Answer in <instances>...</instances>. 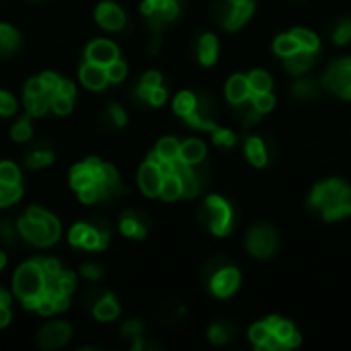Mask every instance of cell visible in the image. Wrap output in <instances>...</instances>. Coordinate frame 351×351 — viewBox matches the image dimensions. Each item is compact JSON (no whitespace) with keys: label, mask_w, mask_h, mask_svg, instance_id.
<instances>
[{"label":"cell","mask_w":351,"mask_h":351,"mask_svg":"<svg viewBox=\"0 0 351 351\" xmlns=\"http://www.w3.org/2000/svg\"><path fill=\"white\" fill-rule=\"evenodd\" d=\"M308 208L325 222H337L351 216V185L339 177L319 181L308 195Z\"/></svg>","instance_id":"6da1fadb"},{"label":"cell","mask_w":351,"mask_h":351,"mask_svg":"<svg viewBox=\"0 0 351 351\" xmlns=\"http://www.w3.org/2000/svg\"><path fill=\"white\" fill-rule=\"evenodd\" d=\"M202 224L216 237H228L234 228V210L222 195H210L199 210Z\"/></svg>","instance_id":"7a4b0ae2"},{"label":"cell","mask_w":351,"mask_h":351,"mask_svg":"<svg viewBox=\"0 0 351 351\" xmlns=\"http://www.w3.org/2000/svg\"><path fill=\"white\" fill-rule=\"evenodd\" d=\"M206 278L210 284V292L216 298H230L241 286V271L224 257H216L208 263Z\"/></svg>","instance_id":"3957f363"},{"label":"cell","mask_w":351,"mask_h":351,"mask_svg":"<svg viewBox=\"0 0 351 351\" xmlns=\"http://www.w3.org/2000/svg\"><path fill=\"white\" fill-rule=\"evenodd\" d=\"M247 251L251 257L267 261L280 251V232L271 224H255L245 239Z\"/></svg>","instance_id":"277c9868"},{"label":"cell","mask_w":351,"mask_h":351,"mask_svg":"<svg viewBox=\"0 0 351 351\" xmlns=\"http://www.w3.org/2000/svg\"><path fill=\"white\" fill-rule=\"evenodd\" d=\"M321 86L339 99L351 101V56L339 58L327 66L321 78Z\"/></svg>","instance_id":"5b68a950"},{"label":"cell","mask_w":351,"mask_h":351,"mask_svg":"<svg viewBox=\"0 0 351 351\" xmlns=\"http://www.w3.org/2000/svg\"><path fill=\"white\" fill-rule=\"evenodd\" d=\"M255 0H245L239 4H232L228 0H220L214 8V19L218 25L226 31H239L245 27V23L253 16L255 12Z\"/></svg>","instance_id":"8992f818"},{"label":"cell","mask_w":351,"mask_h":351,"mask_svg":"<svg viewBox=\"0 0 351 351\" xmlns=\"http://www.w3.org/2000/svg\"><path fill=\"white\" fill-rule=\"evenodd\" d=\"M45 290V276L37 259L21 265L14 274V292L21 300L35 298Z\"/></svg>","instance_id":"52a82bcc"},{"label":"cell","mask_w":351,"mask_h":351,"mask_svg":"<svg viewBox=\"0 0 351 351\" xmlns=\"http://www.w3.org/2000/svg\"><path fill=\"white\" fill-rule=\"evenodd\" d=\"M181 0H144L142 12L150 19V25L158 29L165 23H171L179 14Z\"/></svg>","instance_id":"ba28073f"},{"label":"cell","mask_w":351,"mask_h":351,"mask_svg":"<svg viewBox=\"0 0 351 351\" xmlns=\"http://www.w3.org/2000/svg\"><path fill=\"white\" fill-rule=\"evenodd\" d=\"M47 218L49 214L43 218V220H35V218H29L27 214L19 220V232L25 237V241L37 245V247H47V245H53L56 239L49 234V228H47Z\"/></svg>","instance_id":"9c48e42d"},{"label":"cell","mask_w":351,"mask_h":351,"mask_svg":"<svg viewBox=\"0 0 351 351\" xmlns=\"http://www.w3.org/2000/svg\"><path fill=\"white\" fill-rule=\"evenodd\" d=\"M269 323V327L274 329L278 341H280V348L282 350H294L302 343V335L300 331L296 329V325L288 319H282V317H267L265 319Z\"/></svg>","instance_id":"30bf717a"},{"label":"cell","mask_w":351,"mask_h":351,"mask_svg":"<svg viewBox=\"0 0 351 351\" xmlns=\"http://www.w3.org/2000/svg\"><path fill=\"white\" fill-rule=\"evenodd\" d=\"M245 156L253 167L265 169L271 158V140H263L261 136H249L245 140Z\"/></svg>","instance_id":"8fae6325"},{"label":"cell","mask_w":351,"mask_h":351,"mask_svg":"<svg viewBox=\"0 0 351 351\" xmlns=\"http://www.w3.org/2000/svg\"><path fill=\"white\" fill-rule=\"evenodd\" d=\"M162 171L160 167L154 162V160H146L142 167H140V173H138V183L144 191V195L148 197H156L160 193V185H162Z\"/></svg>","instance_id":"7c38bea8"},{"label":"cell","mask_w":351,"mask_h":351,"mask_svg":"<svg viewBox=\"0 0 351 351\" xmlns=\"http://www.w3.org/2000/svg\"><path fill=\"white\" fill-rule=\"evenodd\" d=\"M249 341L253 343L255 350L261 351H282L280 341L274 333V329L269 327L267 321H259L249 329Z\"/></svg>","instance_id":"4fadbf2b"},{"label":"cell","mask_w":351,"mask_h":351,"mask_svg":"<svg viewBox=\"0 0 351 351\" xmlns=\"http://www.w3.org/2000/svg\"><path fill=\"white\" fill-rule=\"evenodd\" d=\"M68 339H70V327H68L66 323H60V321L45 325V327L39 331V337H37L39 346L45 348V350H58V348H62Z\"/></svg>","instance_id":"5bb4252c"},{"label":"cell","mask_w":351,"mask_h":351,"mask_svg":"<svg viewBox=\"0 0 351 351\" xmlns=\"http://www.w3.org/2000/svg\"><path fill=\"white\" fill-rule=\"evenodd\" d=\"M119 58V49L113 41L107 39H97L93 43H88L86 47V62L99 64V66H107L109 62Z\"/></svg>","instance_id":"9a60e30c"},{"label":"cell","mask_w":351,"mask_h":351,"mask_svg":"<svg viewBox=\"0 0 351 351\" xmlns=\"http://www.w3.org/2000/svg\"><path fill=\"white\" fill-rule=\"evenodd\" d=\"M95 16H97L99 25H101L103 29H109V31H117V29H121V27L125 25V14H123V10H121L117 4H113V2H103V4H99Z\"/></svg>","instance_id":"2e32d148"},{"label":"cell","mask_w":351,"mask_h":351,"mask_svg":"<svg viewBox=\"0 0 351 351\" xmlns=\"http://www.w3.org/2000/svg\"><path fill=\"white\" fill-rule=\"evenodd\" d=\"M319 97H321V84L315 78L300 74V78L294 80V84H292V99L294 101L308 105V103H315Z\"/></svg>","instance_id":"e0dca14e"},{"label":"cell","mask_w":351,"mask_h":351,"mask_svg":"<svg viewBox=\"0 0 351 351\" xmlns=\"http://www.w3.org/2000/svg\"><path fill=\"white\" fill-rule=\"evenodd\" d=\"M226 99L230 105H239L251 99V86L247 74H234L226 82Z\"/></svg>","instance_id":"ac0fdd59"},{"label":"cell","mask_w":351,"mask_h":351,"mask_svg":"<svg viewBox=\"0 0 351 351\" xmlns=\"http://www.w3.org/2000/svg\"><path fill=\"white\" fill-rule=\"evenodd\" d=\"M80 80L90 90H103L105 84L109 82L107 72H105V66H99V64H93V62H86L80 68Z\"/></svg>","instance_id":"d6986e66"},{"label":"cell","mask_w":351,"mask_h":351,"mask_svg":"<svg viewBox=\"0 0 351 351\" xmlns=\"http://www.w3.org/2000/svg\"><path fill=\"white\" fill-rule=\"evenodd\" d=\"M315 58H317V53L306 51V49H298L290 58H284V68H286V72H290L294 76H300V74H304V72H308L313 68Z\"/></svg>","instance_id":"ffe728a7"},{"label":"cell","mask_w":351,"mask_h":351,"mask_svg":"<svg viewBox=\"0 0 351 351\" xmlns=\"http://www.w3.org/2000/svg\"><path fill=\"white\" fill-rule=\"evenodd\" d=\"M208 150H206V144L197 138H189L185 140L181 146H179V158L187 165H199L204 162Z\"/></svg>","instance_id":"44dd1931"},{"label":"cell","mask_w":351,"mask_h":351,"mask_svg":"<svg viewBox=\"0 0 351 351\" xmlns=\"http://www.w3.org/2000/svg\"><path fill=\"white\" fill-rule=\"evenodd\" d=\"M197 60L204 66H212L218 60V37L214 33H204L197 41Z\"/></svg>","instance_id":"7402d4cb"},{"label":"cell","mask_w":351,"mask_h":351,"mask_svg":"<svg viewBox=\"0 0 351 351\" xmlns=\"http://www.w3.org/2000/svg\"><path fill=\"white\" fill-rule=\"evenodd\" d=\"M93 315H95V319H99L103 323H109V321H115L117 319L119 306H117V302H115V298L111 294H105L103 298H97L95 300Z\"/></svg>","instance_id":"603a6c76"},{"label":"cell","mask_w":351,"mask_h":351,"mask_svg":"<svg viewBox=\"0 0 351 351\" xmlns=\"http://www.w3.org/2000/svg\"><path fill=\"white\" fill-rule=\"evenodd\" d=\"M234 335H237V327L230 321H218L208 331V337L214 346H224V343L232 341Z\"/></svg>","instance_id":"cb8c5ba5"},{"label":"cell","mask_w":351,"mask_h":351,"mask_svg":"<svg viewBox=\"0 0 351 351\" xmlns=\"http://www.w3.org/2000/svg\"><path fill=\"white\" fill-rule=\"evenodd\" d=\"M300 49V43H298V39L294 37V33L292 31H288V33H282V35H278L276 39H274V51H276V56L278 58H290L292 53H296Z\"/></svg>","instance_id":"d4e9b609"},{"label":"cell","mask_w":351,"mask_h":351,"mask_svg":"<svg viewBox=\"0 0 351 351\" xmlns=\"http://www.w3.org/2000/svg\"><path fill=\"white\" fill-rule=\"evenodd\" d=\"M249 78V86H251V95H257V93H271L274 88V78L269 72L257 68V70H251L247 74Z\"/></svg>","instance_id":"484cf974"},{"label":"cell","mask_w":351,"mask_h":351,"mask_svg":"<svg viewBox=\"0 0 351 351\" xmlns=\"http://www.w3.org/2000/svg\"><path fill=\"white\" fill-rule=\"evenodd\" d=\"M45 288L51 292H60V294H72L76 288V276L72 271H60L53 280L45 282Z\"/></svg>","instance_id":"4316f807"},{"label":"cell","mask_w":351,"mask_h":351,"mask_svg":"<svg viewBox=\"0 0 351 351\" xmlns=\"http://www.w3.org/2000/svg\"><path fill=\"white\" fill-rule=\"evenodd\" d=\"M162 199L167 202H175L183 195V187H181V179L171 173V175H165L162 177V185H160V193H158Z\"/></svg>","instance_id":"83f0119b"},{"label":"cell","mask_w":351,"mask_h":351,"mask_svg":"<svg viewBox=\"0 0 351 351\" xmlns=\"http://www.w3.org/2000/svg\"><path fill=\"white\" fill-rule=\"evenodd\" d=\"M290 31H292L294 37L298 39L300 49L319 53V49H321V39L317 37V33H313L311 29H304V27H296V29H290Z\"/></svg>","instance_id":"f1b7e54d"},{"label":"cell","mask_w":351,"mask_h":351,"mask_svg":"<svg viewBox=\"0 0 351 351\" xmlns=\"http://www.w3.org/2000/svg\"><path fill=\"white\" fill-rule=\"evenodd\" d=\"M331 41L335 45H348L351 43V16H343L333 23L331 27Z\"/></svg>","instance_id":"f546056e"},{"label":"cell","mask_w":351,"mask_h":351,"mask_svg":"<svg viewBox=\"0 0 351 351\" xmlns=\"http://www.w3.org/2000/svg\"><path fill=\"white\" fill-rule=\"evenodd\" d=\"M195 105H197V97H195L193 93H189V90L179 93V95L175 97V101H173V109H175V113L181 115V117H187L189 113H193V111H195Z\"/></svg>","instance_id":"4dcf8cb0"},{"label":"cell","mask_w":351,"mask_h":351,"mask_svg":"<svg viewBox=\"0 0 351 351\" xmlns=\"http://www.w3.org/2000/svg\"><path fill=\"white\" fill-rule=\"evenodd\" d=\"M119 228H121V232L125 237H134V239H144L146 237V224L142 220H138L134 214H125L121 218Z\"/></svg>","instance_id":"1f68e13d"},{"label":"cell","mask_w":351,"mask_h":351,"mask_svg":"<svg viewBox=\"0 0 351 351\" xmlns=\"http://www.w3.org/2000/svg\"><path fill=\"white\" fill-rule=\"evenodd\" d=\"M109 243V232L105 228H97V226H88V232L84 237L82 247L84 249H105Z\"/></svg>","instance_id":"d6a6232c"},{"label":"cell","mask_w":351,"mask_h":351,"mask_svg":"<svg viewBox=\"0 0 351 351\" xmlns=\"http://www.w3.org/2000/svg\"><path fill=\"white\" fill-rule=\"evenodd\" d=\"M160 82H162V76H160L158 72H146V74L142 76V80H140L138 88H136V95H138L142 101H146V103H148V97H150L152 88L160 86Z\"/></svg>","instance_id":"836d02e7"},{"label":"cell","mask_w":351,"mask_h":351,"mask_svg":"<svg viewBox=\"0 0 351 351\" xmlns=\"http://www.w3.org/2000/svg\"><path fill=\"white\" fill-rule=\"evenodd\" d=\"M179 140L177 138H162L158 144H156V156L160 158V160H175V158H179Z\"/></svg>","instance_id":"e575fe53"},{"label":"cell","mask_w":351,"mask_h":351,"mask_svg":"<svg viewBox=\"0 0 351 351\" xmlns=\"http://www.w3.org/2000/svg\"><path fill=\"white\" fill-rule=\"evenodd\" d=\"M70 183H72V187H74L76 191L82 189V187H86V185H90V183H95L93 173L88 171V167H86L84 162L76 165V167L70 171Z\"/></svg>","instance_id":"d590c367"},{"label":"cell","mask_w":351,"mask_h":351,"mask_svg":"<svg viewBox=\"0 0 351 351\" xmlns=\"http://www.w3.org/2000/svg\"><path fill=\"white\" fill-rule=\"evenodd\" d=\"M232 107L237 109V117H239V121H243L245 125H253V123H257V121L261 119V113L255 109V105L251 103V99H249V101H245V103L232 105Z\"/></svg>","instance_id":"8d00e7d4"},{"label":"cell","mask_w":351,"mask_h":351,"mask_svg":"<svg viewBox=\"0 0 351 351\" xmlns=\"http://www.w3.org/2000/svg\"><path fill=\"white\" fill-rule=\"evenodd\" d=\"M19 45V33L10 27L0 23V53H10Z\"/></svg>","instance_id":"74e56055"},{"label":"cell","mask_w":351,"mask_h":351,"mask_svg":"<svg viewBox=\"0 0 351 351\" xmlns=\"http://www.w3.org/2000/svg\"><path fill=\"white\" fill-rule=\"evenodd\" d=\"M23 195L21 185L19 183H4L0 181V206H10L14 202H19Z\"/></svg>","instance_id":"f35d334b"},{"label":"cell","mask_w":351,"mask_h":351,"mask_svg":"<svg viewBox=\"0 0 351 351\" xmlns=\"http://www.w3.org/2000/svg\"><path fill=\"white\" fill-rule=\"evenodd\" d=\"M25 105H27L29 115L39 117L49 109V95H39V97H27L25 95Z\"/></svg>","instance_id":"ab89813d"},{"label":"cell","mask_w":351,"mask_h":351,"mask_svg":"<svg viewBox=\"0 0 351 351\" xmlns=\"http://www.w3.org/2000/svg\"><path fill=\"white\" fill-rule=\"evenodd\" d=\"M251 103L255 105V109H257L261 115H265V113L274 111V107H276V97H274V93H257V95H251Z\"/></svg>","instance_id":"60d3db41"},{"label":"cell","mask_w":351,"mask_h":351,"mask_svg":"<svg viewBox=\"0 0 351 351\" xmlns=\"http://www.w3.org/2000/svg\"><path fill=\"white\" fill-rule=\"evenodd\" d=\"M212 140H214V144H218V146H224V148H232L234 144H237V134L232 132V130H228V128H214L212 130Z\"/></svg>","instance_id":"b9f144b4"},{"label":"cell","mask_w":351,"mask_h":351,"mask_svg":"<svg viewBox=\"0 0 351 351\" xmlns=\"http://www.w3.org/2000/svg\"><path fill=\"white\" fill-rule=\"evenodd\" d=\"M105 72H107L109 82H121L125 78V74H128V66L117 58V60H113V62H109L105 66Z\"/></svg>","instance_id":"7bdbcfd3"},{"label":"cell","mask_w":351,"mask_h":351,"mask_svg":"<svg viewBox=\"0 0 351 351\" xmlns=\"http://www.w3.org/2000/svg\"><path fill=\"white\" fill-rule=\"evenodd\" d=\"M49 107H51L58 115H66V113L72 111V97L53 93V95L49 97Z\"/></svg>","instance_id":"ee69618b"},{"label":"cell","mask_w":351,"mask_h":351,"mask_svg":"<svg viewBox=\"0 0 351 351\" xmlns=\"http://www.w3.org/2000/svg\"><path fill=\"white\" fill-rule=\"evenodd\" d=\"M53 160V154L49 150H35L27 156V167L29 169H41Z\"/></svg>","instance_id":"f6af8a7d"},{"label":"cell","mask_w":351,"mask_h":351,"mask_svg":"<svg viewBox=\"0 0 351 351\" xmlns=\"http://www.w3.org/2000/svg\"><path fill=\"white\" fill-rule=\"evenodd\" d=\"M31 134H33V130H31V123H29L27 117L21 119V121H16V123L12 125V130H10V136H12V140H16V142H27V140L31 138Z\"/></svg>","instance_id":"bcb514c9"},{"label":"cell","mask_w":351,"mask_h":351,"mask_svg":"<svg viewBox=\"0 0 351 351\" xmlns=\"http://www.w3.org/2000/svg\"><path fill=\"white\" fill-rule=\"evenodd\" d=\"M0 181L4 183H19L21 173L12 162H0Z\"/></svg>","instance_id":"7dc6e473"},{"label":"cell","mask_w":351,"mask_h":351,"mask_svg":"<svg viewBox=\"0 0 351 351\" xmlns=\"http://www.w3.org/2000/svg\"><path fill=\"white\" fill-rule=\"evenodd\" d=\"M37 261H39V265H41V269H43L45 282H47V280H53V278L62 271V267H60V263H58L56 259H37Z\"/></svg>","instance_id":"c3c4849f"},{"label":"cell","mask_w":351,"mask_h":351,"mask_svg":"<svg viewBox=\"0 0 351 351\" xmlns=\"http://www.w3.org/2000/svg\"><path fill=\"white\" fill-rule=\"evenodd\" d=\"M39 78H41V82H43V86H45V90H47V95H49V97L58 90L60 80H62L56 72H43Z\"/></svg>","instance_id":"681fc988"},{"label":"cell","mask_w":351,"mask_h":351,"mask_svg":"<svg viewBox=\"0 0 351 351\" xmlns=\"http://www.w3.org/2000/svg\"><path fill=\"white\" fill-rule=\"evenodd\" d=\"M86 232H88V224H82V222H80V224H74L72 230H70V243H72L74 247H82Z\"/></svg>","instance_id":"f907efd6"},{"label":"cell","mask_w":351,"mask_h":351,"mask_svg":"<svg viewBox=\"0 0 351 351\" xmlns=\"http://www.w3.org/2000/svg\"><path fill=\"white\" fill-rule=\"evenodd\" d=\"M25 95H27V97L47 95V90H45V86H43L41 78H31V80H27V84H25Z\"/></svg>","instance_id":"816d5d0a"},{"label":"cell","mask_w":351,"mask_h":351,"mask_svg":"<svg viewBox=\"0 0 351 351\" xmlns=\"http://www.w3.org/2000/svg\"><path fill=\"white\" fill-rule=\"evenodd\" d=\"M14 111H16V101L8 93L0 90V115H12Z\"/></svg>","instance_id":"f5cc1de1"},{"label":"cell","mask_w":351,"mask_h":351,"mask_svg":"<svg viewBox=\"0 0 351 351\" xmlns=\"http://www.w3.org/2000/svg\"><path fill=\"white\" fill-rule=\"evenodd\" d=\"M121 333H123L125 337L138 339V337L142 335V323H140V321H130V323H125V325L121 327Z\"/></svg>","instance_id":"db71d44e"},{"label":"cell","mask_w":351,"mask_h":351,"mask_svg":"<svg viewBox=\"0 0 351 351\" xmlns=\"http://www.w3.org/2000/svg\"><path fill=\"white\" fill-rule=\"evenodd\" d=\"M109 115H111V121H113L117 128L125 125V121H128V117H125V111H123L119 105H111V107H109Z\"/></svg>","instance_id":"11a10c76"},{"label":"cell","mask_w":351,"mask_h":351,"mask_svg":"<svg viewBox=\"0 0 351 351\" xmlns=\"http://www.w3.org/2000/svg\"><path fill=\"white\" fill-rule=\"evenodd\" d=\"M165 101H167V90H165L162 86L152 88V93H150V97H148V103L154 105V107H158V105H162Z\"/></svg>","instance_id":"9f6ffc18"},{"label":"cell","mask_w":351,"mask_h":351,"mask_svg":"<svg viewBox=\"0 0 351 351\" xmlns=\"http://www.w3.org/2000/svg\"><path fill=\"white\" fill-rule=\"evenodd\" d=\"M80 274L84 276V278H88V280H99L101 278V267L99 265H93V263H86V265H82V269H80Z\"/></svg>","instance_id":"6f0895ef"},{"label":"cell","mask_w":351,"mask_h":351,"mask_svg":"<svg viewBox=\"0 0 351 351\" xmlns=\"http://www.w3.org/2000/svg\"><path fill=\"white\" fill-rule=\"evenodd\" d=\"M56 93H60V95H66V97H72L74 99V93H76V88H74V84L70 82V80H60V86H58V90Z\"/></svg>","instance_id":"680465c9"},{"label":"cell","mask_w":351,"mask_h":351,"mask_svg":"<svg viewBox=\"0 0 351 351\" xmlns=\"http://www.w3.org/2000/svg\"><path fill=\"white\" fill-rule=\"evenodd\" d=\"M8 323H10V311H8V306L0 304V327H6Z\"/></svg>","instance_id":"91938a15"},{"label":"cell","mask_w":351,"mask_h":351,"mask_svg":"<svg viewBox=\"0 0 351 351\" xmlns=\"http://www.w3.org/2000/svg\"><path fill=\"white\" fill-rule=\"evenodd\" d=\"M0 304H2V306H8V304H10V296H8L4 290H0Z\"/></svg>","instance_id":"94428289"},{"label":"cell","mask_w":351,"mask_h":351,"mask_svg":"<svg viewBox=\"0 0 351 351\" xmlns=\"http://www.w3.org/2000/svg\"><path fill=\"white\" fill-rule=\"evenodd\" d=\"M4 265H6V255L0 253V269H4Z\"/></svg>","instance_id":"6125c7cd"},{"label":"cell","mask_w":351,"mask_h":351,"mask_svg":"<svg viewBox=\"0 0 351 351\" xmlns=\"http://www.w3.org/2000/svg\"><path fill=\"white\" fill-rule=\"evenodd\" d=\"M228 2H232V4H239V2H245V0H228Z\"/></svg>","instance_id":"be15d7a7"},{"label":"cell","mask_w":351,"mask_h":351,"mask_svg":"<svg viewBox=\"0 0 351 351\" xmlns=\"http://www.w3.org/2000/svg\"><path fill=\"white\" fill-rule=\"evenodd\" d=\"M294 2H300V0H294Z\"/></svg>","instance_id":"e7e4bbea"}]
</instances>
